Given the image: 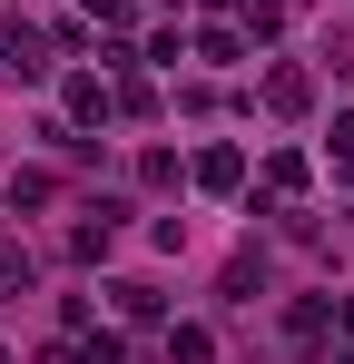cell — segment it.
Instances as JSON below:
<instances>
[{
	"mask_svg": "<svg viewBox=\"0 0 354 364\" xmlns=\"http://www.w3.org/2000/svg\"><path fill=\"white\" fill-rule=\"evenodd\" d=\"M0 364H10V355H0Z\"/></svg>",
	"mask_w": 354,
	"mask_h": 364,
	"instance_id": "obj_2",
	"label": "cell"
},
{
	"mask_svg": "<svg viewBox=\"0 0 354 364\" xmlns=\"http://www.w3.org/2000/svg\"><path fill=\"white\" fill-rule=\"evenodd\" d=\"M20 286H30V256H10V246H0V296H20Z\"/></svg>",
	"mask_w": 354,
	"mask_h": 364,
	"instance_id": "obj_1",
	"label": "cell"
}]
</instances>
